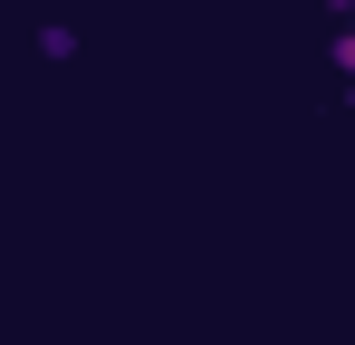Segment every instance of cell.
Segmentation results:
<instances>
[{
    "instance_id": "cell-1",
    "label": "cell",
    "mask_w": 355,
    "mask_h": 345,
    "mask_svg": "<svg viewBox=\"0 0 355 345\" xmlns=\"http://www.w3.org/2000/svg\"><path fill=\"white\" fill-rule=\"evenodd\" d=\"M336 77H346V96H355V19L336 29Z\"/></svg>"
}]
</instances>
